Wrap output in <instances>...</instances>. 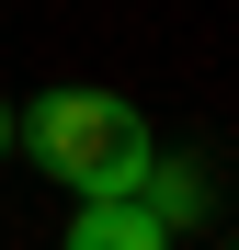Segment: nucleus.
<instances>
[{
	"label": "nucleus",
	"mask_w": 239,
	"mask_h": 250,
	"mask_svg": "<svg viewBox=\"0 0 239 250\" xmlns=\"http://www.w3.org/2000/svg\"><path fill=\"white\" fill-rule=\"evenodd\" d=\"M23 137H34V159H46L80 205H137V182L159 171L148 114H137L126 91H46Z\"/></svg>",
	"instance_id": "f257e3e1"
},
{
	"label": "nucleus",
	"mask_w": 239,
	"mask_h": 250,
	"mask_svg": "<svg viewBox=\"0 0 239 250\" xmlns=\"http://www.w3.org/2000/svg\"><path fill=\"white\" fill-rule=\"evenodd\" d=\"M68 250H171V239H159L137 205H80V216H68Z\"/></svg>",
	"instance_id": "f03ea898"
},
{
	"label": "nucleus",
	"mask_w": 239,
	"mask_h": 250,
	"mask_svg": "<svg viewBox=\"0 0 239 250\" xmlns=\"http://www.w3.org/2000/svg\"><path fill=\"white\" fill-rule=\"evenodd\" d=\"M0 148H12V103H0Z\"/></svg>",
	"instance_id": "7ed1b4c3"
}]
</instances>
